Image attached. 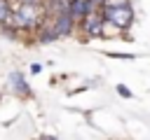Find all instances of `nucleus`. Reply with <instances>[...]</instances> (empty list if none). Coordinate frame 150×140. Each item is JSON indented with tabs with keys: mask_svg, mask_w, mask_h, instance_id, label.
<instances>
[{
	"mask_svg": "<svg viewBox=\"0 0 150 140\" xmlns=\"http://www.w3.org/2000/svg\"><path fill=\"white\" fill-rule=\"evenodd\" d=\"M14 2V0H12ZM47 19V9L45 5H28V2H14L12 9V23L21 35H33L38 30V26Z\"/></svg>",
	"mask_w": 150,
	"mask_h": 140,
	"instance_id": "nucleus-1",
	"label": "nucleus"
},
{
	"mask_svg": "<svg viewBox=\"0 0 150 140\" xmlns=\"http://www.w3.org/2000/svg\"><path fill=\"white\" fill-rule=\"evenodd\" d=\"M101 14L108 23V28H115L117 33H127L136 21V9L131 0H110L101 7Z\"/></svg>",
	"mask_w": 150,
	"mask_h": 140,
	"instance_id": "nucleus-2",
	"label": "nucleus"
},
{
	"mask_svg": "<svg viewBox=\"0 0 150 140\" xmlns=\"http://www.w3.org/2000/svg\"><path fill=\"white\" fill-rule=\"evenodd\" d=\"M77 30H80L84 37H89V40H101V37H105L108 23H105L101 9H91V12L77 23Z\"/></svg>",
	"mask_w": 150,
	"mask_h": 140,
	"instance_id": "nucleus-3",
	"label": "nucleus"
},
{
	"mask_svg": "<svg viewBox=\"0 0 150 140\" xmlns=\"http://www.w3.org/2000/svg\"><path fill=\"white\" fill-rule=\"evenodd\" d=\"M47 16H49V21H52V26H54V30H56V35H59V37H70V35H75V33H77V21H75L68 12L47 14Z\"/></svg>",
	"mask_w": 150,
	"mask_h": 140,
	"instance_id": "nucleus-4",
	"label": "nucleus"
},
{
	"mask_svg": "<svg viewBox=\"0 0 150 140\" xmlns=\"http://www.w3.org/2000/svg\"><path fill=\"white\" fill-rule=\"evenodd\" d=\"M7 84H9V91L16 98H23V100L33 98V89H30V84H28V79H26V75L21 70H12L9 77H7Z\"/></svg>",
	"mask_w": 150,
	"mask_h": 140,
	"instance_id": "nucleus-5",
	"label": "nucleus"
},
{
	"mask_svg": "<svg viewBox=\"0 0 150 140\" xmlns=\"http://www.w3.org/2000/svg\"><path fill=\"white\" fill-rule=\"evenodd\" d=\"M33 40H35V42H40V44H47V42H56V40H61V37L56 35V30H54V26H52L49 16L38 26V30L33 33Z\"/></svg>",
	"mask_w": 150,
	"mask_h": 140,
	"instance_id": "nucleus-6",
	"label": "nucleus"
},
{
	"mask_svg": "<svg viewBox=\"0 0 150 140\" xmlns=\"http://www.w3.org/2000/svg\"><path fill=\"white\" fill-rule=\"evenodd\" d=\"M94 9V5L89 2V0H68V14L80 23L89 12Z\"/></svg>",
	"mask_w": 150,
	"mask_h": 140,
	"instance_id": "nucleus-7",
	"label": "nucleus"
},
{
	"mask_svg": "<svg viewBox=\"0 0 150 140\" xmlns=\"http://www.w3.org/2000/svg\"><path fill=\"white\" fill-rule=\"evenodd\" d=\"M12 9H14L12 0H0V26H9L12 23Z\"/></svg>",
	"mask_w": 150,
	"mask_h": 140,
	"instance_id": "nucleus-8",
	"label": "nucleus"
},
{
	"mask_svg": "<svg viewBox=\"0 0 150 140\" xmlns=\"http://www.w3.org/2000/svg\"><path fill=\"white\" fill-rule=\"evenodd\" d=\"M115 91H117L122 98H134V93H131V89H129L127 84H117V86H115Z\"/></svg>",
	"mask_w": 150,
	"mask_h": 140,
	"instance_id": "nucleus-9",
	"label": "nucleus"
},
{
	"mask_svg": "<svg viewBox=\"0 0 150 140\" xmlns=\"http://www.w3.org/2000/svg\"><path fill=\"white\" fill-rule=\"evenodd\" d=\"M110 58H122V61H134V54H120V51H108Z\"/></svg>",
	"mask_w": 150,
	"mask_h": 140,
	"instance_id": "nucleus-10",
	"label": "nucleus"
},
{
	"mask_svg": "<svg viewBox=\"0 0 150 140\" xmlns=\"http://www.w3.org/2000/svg\"><path fill=\"white\" fill-rule=\"evenodd\" d=\"M89 2L94 5V9H101V7H103L105 2H110V0H89Z\"/></svg>",
	"mask_w": 150,
	"mask_h": 140,
	"instance_id": "nucleus-11",
	"label": "nucleus"
},
{
	"mask_svg": "<svg viewBox=\"0 0 150 140\" xmlns=\"http://www.w3.org/2000/svg\"><path fill=\"white\" fill-rule=\"evenodd\" d=\"M30 72H33V75L42 72V65H40V63H33V65H30Z\"/></svg>",
	"mask_w": 150,
	"mask_h": 140,
	"instance_id": "nucleus-12",
	"label": "nucleus"
},
{
	"mask_svg": "<svg viewBox=\"0 0 150 140\" xmlns=\"http://www.w3.org/2000/svg\"><path fill=\"white\" fill-rule=\"evenodd\" d=\"M14 2H28V5H45V0H14Z\"/></svg>",
	"mask_w": 150,
	"mask_h": 140,
	"instance_id": "nucleus-13",
	"label": "nucleus"
},
{
	"mask_svg": "<svg viewBox=\"0 0 150 140\" xmlns=\"http://www.w3.org/2000/svg\"><path fill=\"white\" fill-rule=\"evenodd\" d=\"M42 138H45V140H56L54 135H42Z\"/></svg>",
	"mask_w": 150,
	"mask_h": 140,
	"instance_id": "nucleus-14",
	"label": "nucleus"
},
{
	"mask_svg": "<svg viewBox=\"0 0 150 140\" xmlns=\"http://www.w3.org/2000/svg\"><path fill=\"white\" fill-rule=\"evenodd\" d=\"M38 140H45V138H42V135H40V138H38Z\"/></svg>",
	"mask_w": 150,
	"mask_h": 140,
	"instance_id": "nucleus-15",
	"label": "nucleus"
}]
</instances>
